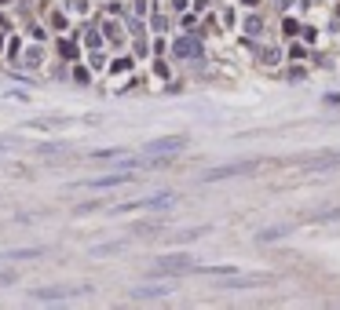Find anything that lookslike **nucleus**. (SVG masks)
<instances>
[{
    "instance_id": "nucleus-1",
    "label": "nucleus",
    "mask_w": 340,
    "mask_h": 310,
    "mask_svg": "<svg viewBox=\"0 0 340 310\" xmlns=\"http://www.w3.org/2000/svg\"><path fill=\"white\" fill-rule=\"evenodd\" d=\"M154 274H198V263L190 256H161L158 267H154Z\"/></svg>"
},
{
    "instance_id": "nucleus-2",
    "label": "nucleus",
    "mask_w": 340,
    "mask_h": 310,
    "mask_svg": "<svg viewBox=\"0 0 340 310\" xmlns=\"http://www.w3.org/2000/svg\"><path fill=\"white\" fill-rule=\"evenodd\" d=\"M238 172H256V161H234V164H220V168H212V172H205V179H230V175H238Z\"/></svg>"
},
{
    "instance_id": "nucleus-3",
    "label": "nucleus",
    "mask_w": 340,
    "mask_h": 310,
    "mask_svg": "<svg viewBox=\"0 0 340 310\" xmlns=\"http://www.w3.org/2000/svg\"><path fill=\"white\" fill-rule=\"evenodd\" d=\"M183 143H187L183 135H168V139H158V143L143 146V153H158V157H168V153H179V150H183Z\"/></svg>"
},
{
    "instance_id": "nucleus-4",
    "label": "nucleus",
    "mask_w": 340,
    "mask_h": 310,
    "mask_svg": "<svg viewBox=\"0 0 340 310\" xmlns=\"http://www.w3.org/2000/svg\"><path fill=\"white\" fill-rule=\"evenodd\" d=\"M271 281H274L271 274H249V277H230V281H223V288H260Z\"/></svg>"
},
{
    "instance_id": "nucleus-5",
    "label": "nucleus",
    "mask_w": 340,
    "mask_h": 310,
    "mask_svg": "<svg viewBox=\"0 0 340 310\" xmlns=\"http://www.w3.org/2000/svg\"><path fill=\"white\" fill-rule=\"evenodd\" d=\"M125 182H132L128 172H121V175H106V179H88V182H81V186H84V190H110V186H125Z\"/></svg>"
},
{
    "instance_id": "nucleus-6",
    "label": "nucleus",
    "mask_w": 340,
    "mask_h": 310,
    "mask_svg": "<svg viewBox=\"0 0 340 310\" xmlns=\"http://www.w3.org/2000/svg\"><path fill=\"white\" fill-rule=\"evenodd\" d=\"M336 164H340V153H326V157L300 161V168H307V172H326V168H336Z\"/></svg>"
},
{
    "instance_id": "nucleus-7",
    "label": "nucleus",
    "mask_w": 340,
    "mask_h": 310,
    "mask_svg": "<svg viewBox=\"0 0 340 310\" xmlns=\"http://www.w3.org/2000/svg\"><path fill=\"white\" fill-rule=\"evenodd\" d=\"M176 55L179 58H202V44H198L194 37H179L176 40Z\"/></svg>"
},
{
    "instance_id": "nucleus-8",
    "label": "nucleus",
    "mask_w": 340,
    "mask_h": 310,
    "mask_svg": "<svg viewBox=\"0 0 340 310\" xmlns=\"http://www.w3.org/2000/svg\"><path fill=\"white\" fill-rule=\"evenodd\" d=\"M168 285H147V288H132V299H161V296H168Z\"/></svg>"
},
{
    "instance_id": "nucleus-9",
    "label": "nucleus",
    "mask_w": 340,
    "mask_h": 310,
    "mask_svg": "<svg viewBox=\"0 0 340 310\" xmlns=\"http://www.w3.org/2000/svg\"><path fill=\"white\" fill-rule=\"evenodd\" d=\"M37 256H44V248H8L4 252V259H37Z\"/></svg>"
},
{
    "instance_id": "nucleus-10",
    "label": "nucleus",
    "mask_w": 340,
    "mask_h": 310,
    "mask_svg": "<svg viewBox=\"0 0 340 310\" xmlns=\"http://www.w3.org/2000/svg\"><path fill=\"white\" fill-rule=\"evenodd\" d=\"M66 296H73L70 288H37L33 292V299H66Z\"/></svg>"
},
{
    "instance_id": "nucleus-11",
    "label": "nucleus",
    "mask_w": 340,
    "mask_h": 310,
    "mask_svg": "<svg viewBox=\"0 0 340 310\" xmlns=\"http://www.w3.org/2000/svg\"><path fill=\"white\" fill-rule=\"evenodd\" d=\"M311 223H336L340 219V208H326V212H315V215H307Z\"/></svg>"
},
{
    "instance_id": "nucleus-12",
    "label": "nucleus",
    "mask_w": 340,
    "mask_h": 310,
    "mask_svg": "<svg viewBox=\"0 0 340 310\" xmlns=\"http://www.w3.org/2000/svg\"><path fill=\"white\" fill-rule=\"evenodd\" d=\"M285 234H289V226H274V230H264L260 241H274V237H285Z\"/></svg>"
},
{
    "instance_id": "nucleus-13",
    "label": "nucleus",
    "mask_w": 340,
    "mask_h": 310,
    "mask_svg": "<svg viewBox=\"0 0 340 310\" xmlns=\"http://www.w3.org/2000/svg\"><path fill=\"white\" fill-rule=\"evenodd\" d=\"M84 40H88V48H99V40H103V33H99V29H91V33H88Z\"/></svg>"
},
{
    "instance_id": "nucleus-14",
    "label": "nucleus",
    "mask_w": 340,
    "mask_h": 310,
    "mask_svg": "<svg viewBox=\"0 0 340 310\" xmlns=\"http://www.w3.org/2000/svg\"><path fill=\"white\" fill-rule=\"evenodd\" d=\"M59 51H63V55H66V58H73V55H77V51H73V44H70V40H63V44H59Z\"/></svg>"
},
{
    "instance_id": "nucleus-15",
    "label": "nucleus",
    "mask_w": 340,
    "mask_h": 310,
    "mask_svg": "<svg viewBox=\"0 0 340 310\" xmlns=\"http://www.w3.org/2000/svg\"><path fill=\"white\" fill-rule=\"evenodd\" d=\"M245 29H249V33H260V19H245Z\"/></svg>"
},
{
    "instance_id": "nucleus-16",
    "label": "nucleus",
    "mask_w": 340,
    "mask_h": 310,
    "mask_svg": "<svg viewBox=\"0 0 340 310\" xmlns=\"http://www.w3.org/2000/svg\"><path fill=\"white\" fill-rule=\"evenodd\" d=\"M278 4H282V8H289V4H293V0H278Z\"/></svg>"
}]
</instances>
